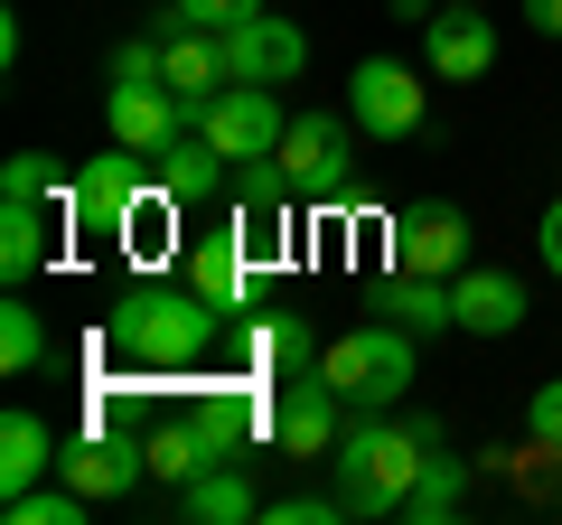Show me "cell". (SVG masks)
Here are the masks:
<instances>
[{
	"mask_svg": "<svg viewBox=\"0 0 562 525\" xmlns=\"http://www.w3.org/2000/svg\"><path fill=\"white\" fill-rule=\"evenodd\" d=\"M0 366H10V376H38V366H47V320L29 301L0 310Z\"/></svg>",
	"mask_w": 562,
	"mask_h": 525,
	"instance_id": "cell-23",
	"label": "cell"
},
{
	"mask_svg": "<svg viewBox=\"0 0 562 525\" xmlns=\"http://www.w3.org/2000/svg\"><path fill=\"white\" fill-rule=\"evenodd\" d=\"M179 10H188L198 29H244V20L262 10V0H179Z\"/></svg>",
	"mask_w": 562,
	"mask_h": 525,
	"instance_id": "cell-29",
	"label": "cell"
},
{
	"mask_svg": "<svg viewBox=\"0 0 562 525\" xmlns=\"http://www.w3.org/2000/svg\"><path fill=\"white\" fill-rule=\"evenodd\" d=\"M422 85H431V66H403V57H366L357 76H347V122L357 132H375V142H403V132H422Z\"/></svg>",
	"mask_w": 562,
	"mask_h": 525,
	"instance_id": "cell-4",
	"label": "cell"
},
{
	"mask_svg": "<svg viewBox=\"0 0 562 525\" xmlns=\"http://www.w3.org/2000/svg\"><path fill=\"white\" fill-rule=\"evenodd\" d=\"M57 432H47V413H29V404H10L0 413V498H20V488H38L47 469H57Z\"/></svg>",
	"mask_w": 562,
	"mask_h": 525,
	"instance_id": "cell-14",
	"label": "cell"
},
{
	"mask_svg": "<svg viewBox=\"0 0 562 525\" xmlns=\"http://www.w3.org/2000/svg\"><path fill=\"white\" fill-rule=\"evenodd\" d=\"M413 357H422L413 328L375 320V328H347V338H328V347H319V376L347 394V413H384V404H403Z\"/></svg>",
	"mask_w": 562,
	"mask_h": 525,
	"instance_id": "cell-3",
	"label": "cell"
},
{
	"mask_svg": "<svg viewBox=\"0 0 562 525\" xmlns=\"http://www.w3.org/2000/svg\"><path fill=\"white\" fill-rule=\"evenodd\" d=\"M384 320L413 328V338H450V328H460V301H450V282H431V272H394V282H384Z\"/></svg>",
	"mask_w": 562,
	"mask_h": 525,
	"instance_id": "cell-17",
	"label": "cell"
},
{
	"mask_svg": "<svg viewBox=\"0 0 562 525\" xmlns=\"http://www.w3.org/2000/svg\"><path fill=\"white\" fill-rule=\"evenodd\" d=\"M301 188H347V113H301L272 150Z\"/></svg>",
	"mask_w": 562,
	"mask_h": 525,
	"instance_id": "cell-12",
	"label": "cell"
},
{
	"mask_svg": "<svg viewBox=\"0 0 562 525\" xmlns=\"http://www.w3.org/2000/svg\"><path fill=\"white\" fill-rule=\"evenodd\" d=\"M525 432L562 450V376H553V384H535V404H525Z\"/></svg>",
	"mask_w": 562,
	"mask_h": 525,
	"instance_id": "cell-28",
	"label": "cell"
},
{
	"mask_svg": "<svg viewBox=\"0 0 562 525\" xmlns=\"http://www.w3.org/2000/svg\"><path fill=\"white\" fill-rule=\"evenodd\" d=\"M460 506H469V469L431 450V469H422V479H413V498H403V516H413V525H450V516H460Z\"/></svg>",
	"mask_w": 562,
	"mask_h": 525,
	"instance_id": "cell-22",
	"label": "cell"
},
{
	"mask_svg": "<svg viewBox=\"0 0 562 525\" xmlns=\"http://www.w3.org/2000/svg\"><path fill=\"white\" fill-rule=\"evenodd\" d=\"M291 188H301V179H291L281 160H244V216H254V225L291 216Z\"/></svg>",
	"mask_w": 562,
	"mask_h": 525,
	"instance_id": "cell-25",
	"label": "cell"
},
{
	"mask_svg": "<svg viewBox=\"0 0 562 525\" xmlns=\"http://www.w3.org/2000/svg\"><path fill=\"white\" fill-rule=\"evenodd\" d=\"M262 516H272V525H338L347 506L338 498H262Z\"/></svg>",
	"mask_w": 562,
	"mask_h": 525,
	"instance_id": "cell-26",
	"label": "cell"
},
{
	"mask_svg": "<svg viewBox=\"0 0 562 525\" xmlns=\"http://www.w3.org/2000/svg\"><path fill=\"white\" fill-rule=\"evenodd\" d=\"M225 66H235V85H291L310 66V38L281 10H254L244 29H225Z\"/></svg>",
	"mask_w": 562,
	"mask_h": 525,
	"instance_id": "cell-9",
	"label": "cell"
},
{
	"mask_svg": "<svg viewBox=\"0 0 562 525\" xmlns=\"http://www.w3.org/2000/svg\"><path fill=\"white\" fill-rule=\"evenodd\" d=\"M0 188H10V198H66V188L47 179V160H38V150H20V160L0 169Z\"/></svg>",
	"mask_w": 562,
	"mask_h": 525,
	"instance_id": "cell-27",
	"label": "cell"
},
{
	"mask_svg": "<svg viewBox=\"0 0 562 525\" xmlns=\"http://www.w3.org/2000/svg\"><path fill=\"white\" fill-rule=\"evenodd\" d=\"M0 506H10V525H76V516H85L94 498L57 479V488H20V498H0Z\"/></svg>",
	"mask_w": 562,
	"mask_h": 525,
	"instance_id": "cell-24",
	"label": "cell"
},
{
	"mask_svg": "<svg viewBox=\"0 0 562 525\" xmlns=\"http://www.w3.org/2000/svg\"><path fill=\"white\" fill-rule=\"evenodd\" d=\"M188 282L216 310H244V235H206L198 254H188Z\"/></svg>",
	"mask_w": 562,
	"mask_h": 525,
	"instance_id": "cell-20",
	"label": "cell"
},
{
	"mask_svg": "<svg viewBox=\"0 0 562 525\" xmlns=\"http://www.w3.org/2000/svg\"><path fill=\"white\" fill-rule=\"evenodd\" d=\"M431 450H441L431 423L357 413V423L338 432V450H328V498H338L347 516H403V498H413V479L431 469Z\"/></svg>",
	"mask_w": 562,
	"mask_h": 525,
	"instance_id": "cell-1",
	"label": "cell"
},
{
	"mask_svg": "<svg viewBox=\"0 0 562 525\" xmlns=\"http://www.w3.org/2000/svg\"><path fill=\"white\" fill-rule=\"evenodd\" d=\"M103 122H113V142H122V150H140V160H160V150H169V142L188 132V103L169 94V85H113Z\"/></svg>",
	"mask_w": 562,
	"mask_h": 525,
	"instance_id": "cell-11",
	"label": "cell"
},
{
	"mask_svg": "<svg viewBox=\"0 0 562 525\" xmlns=\"http://www.w3.org/2000/svg\"><path fill=\"white\" fill-rule=\"evenodd\" d=\"M66 198H76V188H66ZM66 198H10L0 206V272H10V282H29V272L47 262V225L76 216Z\"/></svg>",
	"mask_w": 562,
	"mask_h": 525,
	"instance_id": "cell-16",
	"label": "cell"
},
{
	"mask_svg": "<svg viewBox=\"0 0 562 525\" xmlns=\"http://www.w3.org/2000/svg\"><path fill=\"white\" fill-rule=\"evenodd\" d=\"M140 469H150V460H140L132 442H113V432H85V442H66V450H57V479H66V488H85V498H122Z\"/></svg>",
	"mask_w": 562,
	"mask_h": 525,
	"instance_id": "cell-13",
	"label": "cell"
},
{
	"mask_svg": "<svg viewBox=\"0 0 562 525\" xmlns=\"http://www.w3.org/2000/svg\"><path fill=\"white\" fill-rule=\"evenodd\" d=\"M525 29L535 38H562V0H525Z\"/></svg>",
	"mask_w": 562,
	"mask_h": 525,
	"instance_id": "cell-31",
	"label": "cell"
},
{
	"mask_svg": "<svg viewBox=\"0 0 562 525\" xmlns=\"http://www.w3.org/2000/svg\"><path fill=\"white\" fill-rule=\"evenodd\" d=\"M422 66H431L441 85L487 76V66H497V29H487L479 10H460V0H450V10H431V20H422Z\"/></svg>",
	"mask_w": 562,
	"mask_h": 525,
	"instance_id": "cell-10",
	"label": "cell"
},
{
	"mask_svg": "<svg viewBox=\"0 0 562 525\" xmlns=\"http://www.w3.org/2000/svg\"><path fill=\"white\" fill-rule=\"evenodd\" d=\"M394 272L460 282V272H469V216H460V206H403V216H394Z\"/></svg>",
	"mask_w": 562,
	"mask_h": 525,
	"instance_id": "cell-8",
	"label": "cell"
},
{
	"mask_svg": "<svg viewBox=\"0 0 562 525\" xmlns=\"http://www.w3.org/2000/svg\"><path fill=\"white\" fill-rule=\"evenodd\" d=\"M216 160H225V150L206 142L198 122H188L179 142H169L160 160H150V169H160V198H169V206H206V198H216Z\"/></svg>",
	"mask_w": 562,
	"mask_h": 525,
	"instance_id": "cell-18",
	"label": "cell"
},
{
	"mask_svg": "<svg viewBox=\"0 0 562 525\" xmlns=\"http://www.w3.org/2000/svg\"><path fill=\"white\" fill-rule=\"evenodd\" d=\"M394 20H431V0H394Z\"/></svg>",
	"mask_w": 562,
	"mask_h": 525,
	"instance_id": "cell-32",
	"label": "cell"
},
{
	"mask_svg": "<svg viewBox=\"0 0 562 525\" xmlns=\"http://www.w3.org/2000/svg\"><path fill=\"white\" fill-rule=\"evenodd\" d=\"M347 432V394L328 376H291L281 384V404H272V442L291 450V460H328Z\"/></svg>",
	"mask_w": 562,
	"mask_h": 525,
	"instance_id": "cell-6",
	"label": "cell"
},
{
	"mask_svg": "<svg viewBox=\"0 0 562 525\" xmlns=\"http://www.w3.org/2000/svg\"><path fill=\"white\" fill-rule=\"evenodd\" d=\"M460 10H479V0H460Z\"/></svg>",
	"mask_w": 562,
	"mask_h": 525,
	"instance_id": "cell-33",
	"label": "cell"
},
{
	"mask_svg": "<svg viewBox=\"0 0 562 525\" xmlns=\"http://www.w3.org/2000/svg\"><path fill=\"white\" fill-rule=\"evenodd\" d=\"M535 254H543V272H562V198L543 206V225H535Z\"/></svg>",
	"mask_w": 562,
	"mask_h": 525,
	"instance_id": "cell-30",
	"label": "cell"
},
{
	"mask_svg": "<svg viewBox=\"0 0 562 525\" xmlns=\"http://www.w3.org/2000/svg\"><path fill=\"white\" fill-rule=\"evenodd\" d=\"M150 198H160V169L140 160V150H122V142H113V150H103V160L76 179V198H66V206H76L85 235H122V225H132Z\"/></svg>",
	"mask_w": 562,
	"mask_h": 525,
	"instance_id": "cell-5",
	"label": "cell"
},
{
	"mask_svg": "<svg viewBox=\"0 0 562 525\" xmlns=\"http://www.w3.org/2000/svg\"><path fill=\"white\" fill-rule=\"evenodd\" d=\"M216 320H225V310L206 301L198 282H188V291H132V301L113 310V347L132 366H188V357H206Z\"/></svg>",
	"mask_w": 562,
	"mask_h": 525,
	"instance_id": "cell-2",
	"label": "cell"
},
{
	"mask_svg": "<svg viewBox=\"0 0 562 525\" xmlns=\"http://www.w3.org/2000/svg\"><path fill=\"white\" fill-rule=\"evenodd\" d=\"M450 301H460L469 338H516V328H525V282H516V272H460Z\"/></svg>",
	"mask_w": 562,
	"mask_h": 525,
	"instance_id": "cell-15",
	"label": "cell"
},
{
	"mask_svg": "<svg viewBox=\"0 0 562 525\" xmlns=\"http://www.w3.org/2000/svg\"><path fill=\"white\" fill-rule=\"evenodd\" d=\"M254 366H262V376H281V384L301 376V366H319L310 320H291V310H281V320H262V328H254Z\"/></svg>",
	"mask_w": 562,
	"mask_h": 525,
	"instance_id": "cell-21",
	"label": "cell"
},
{
	"mask_svg": "<svg viewBox=\"0 0 562 525\" xmlns=\"http://www.w3.org/2000/svg\"><path fill=\"white\" fill-rule=\"evenodd\" d=\"M179 516H198V525H244V516H262V498H254V479L244 469H198V479L179 488Z\"/></svg>",
	"mask_w": 562,
	"mask_h": 525,
	"instance_id": "cell-19",
	"label": "cell"
},
{
	"mask_svg": "<svg viewBox=\"0 0 562 525\" xmlns=\"http://www.w3.org/2000/svg\"><path fill=\"white\" fill-rule=\"evenodd\" d=\"M198 132H206V142L225 150V160H272L291 122H281L272 85H225V94L206 103V122H198Z\"/></svg>",
	"mask_w": 562,
	"mask_h": 525,
	"instance_id": "cell-7",
	"label": "cell"
}]
</instances>
